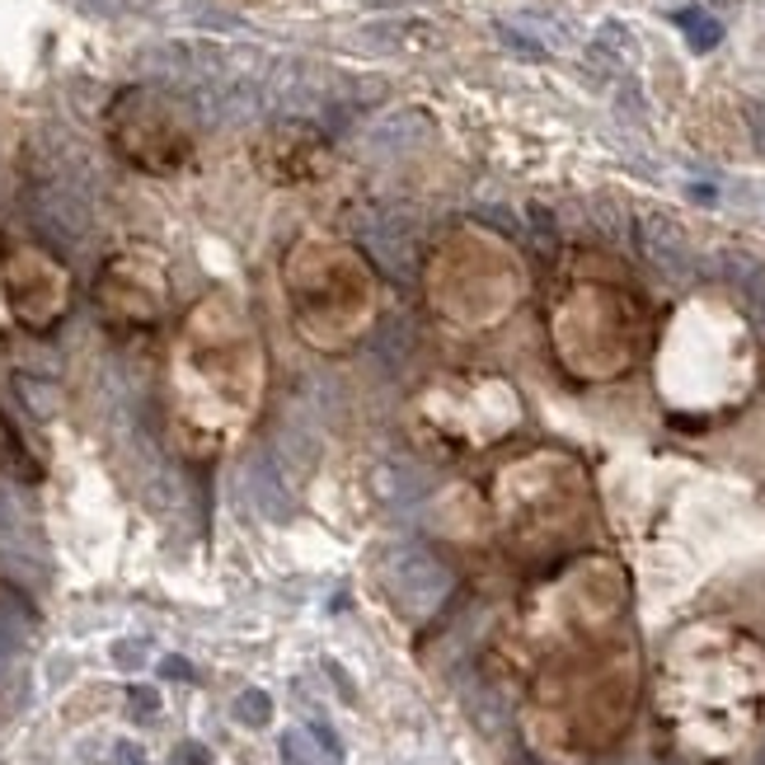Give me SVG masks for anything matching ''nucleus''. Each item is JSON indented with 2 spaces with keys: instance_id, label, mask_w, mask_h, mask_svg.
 <instances>
[{
  "instance_id": "nucleus-1",
  "label": "nucleus",
  "mask_w": 765,
  "mask_h": 765,
  "mask_svg": "<svg viewBox=\"0 0 765 765\" xmlns=\"http://www.w3.org/2000/svg\"><path fill=\"white\" fill-rule=\"evenodd\" d=\"M385 582H390V597H395L404 611H414V616L437 611V606L446 601V592H451L446 564H437V559L427 555V549H418V545H400L395 555H390Z\"/></svg>"
},
{
  "instance_id": "nucleus-2",
  "label": "nucleus",
  "mask_w": 765,
  "mask_h": 765,
  "mask_svg": "<svg viewBox=\"0 0 765 765\" xmlns=\"http://www.w3.org/2000/svg\"><path fill=\"white\" fill-rule=\"evenodd\" d=\"M639 249L658 272H666L672 282L695 278V249L685 245V235L676 221L666 217H639Z\"/></svg>"
},
{
  "instance_id": "nucleus-3",
  "label": "nucleus",
  "mask_w": 765,
  "mask_h": 765,
  "mask_svg": "<svg viewBox=\"0 0 765 765\" xmlns=\"http://www.w3.org/2000/svg\"><path fill=\"white\" fill-rule=\"evenodd\" d=\"M358 235L381 268L409 272V263H414V221H409L404 211H371V217L358 226Z\"/></svg>"
},
{
  "instance_id": "nucleus-4",
  "label": "nucleus",
  "mask_w": 765,
  "mask_h": 765,
  "mask_svg": "<svg viewBox=\"0 0 765 765\" xmlns=\"http://www.w3.org/2000/svg\"><path fill=\"white\" fill-rule=\"evenodd\" d=\"M245 484H249V494L254 503H259V513L272 517V521H282L291 513V498H287V479L278 475V465H272V456H254L245 465Z\"/></svg>"
},
{
  "instance_id": "nucleus-5",
  "label": "nucleus",
  "mask_w": 765,
  "mask_h": 765,
  "mask_svg": "<svg viewBox=\"0 0 765 765\" xmlns=\"http://www.w3.org/2000/svg\"><path fill=\"white\" fill-rule=\"evenodd\" d=\"M366 352H371L376 362H385V366H404L409 352H414V333H409L404 320H385V324L366 339Z\"/></svg>"
},
{
  "instance_id": "nucleus-6",
  "label": "nucleus",
  "mask_w": 765,
  "mask_h": 765,
  "mask_svg": "<svg viewBox=\"0 0 765 765\" xmlns=\"http://www.w3.org/2000/svg\"><path fill=\"white\" fill-rule=\"evenodd\" d=\"M676 24H681V33L691 38V48L695 52H710V48H719V38H723V24L714 14H704L700 6H685V10H676Z\"/></svg>"
},
{
  "instance_id": "nucleus-7",
  "label": "nucleus",
  "mask_w": 765,
  "mask_h": 765,
  "mask_svg": "<svg viewBox=\"0 0 765 765\" xmlns=\"http://www.w3.org/2000/svg\"><path fill=\"white\" fill-rule=\"evenodd\" d=\"M278 752H282V765H320L316 737L301 733V728H287V733L278 737Z\"/></svg>"
},
{
  "instance_id": "nucleus-8",
  "label": "nucleus",
  "mask_w": 765,
  "mask_h": 765,
  "mask_svg": "<svg viewBox=\"0 0 765 765\" xmlns=\"http://www.w3.org/2000/svg\"><path fill=\"white\" fill-rule=\"evenodd\" d=\"M235 719L249 723V728H263V723L272 719V700L263 691H240V700H235Z\"/></svg>"
},
{
  "instance_id": "nucleus-9",
  "label": "nucleus",
  "mask_w": 765,
  "mask_h": 765,
  "mask_svg": "<svg viewBox=\"0 0 765 765\" xmlns=\"http://www.w3.org/2000/svg\"><path fill=\"white\" fill-rule=\"evenodd\" d=\"M127 704H132L136 719H151L155 710H161V695H155L151 685H132V691H127Z\"/></svg>"
},
{
  "instance_id": "nucleus-10",
  "label": "nucleus",
  "mask_w": 765,
  "mask_h": 765,
  "mask_svg": "<svg viewBox=\"0 0 765 765\" xmlns=\"http://www.w3.org/2000/svg\"><path fill=\"white\" fill-rule=\"evenodd\" d=\"M310 737H316V747L329 752V761H339V756H343V747H339V737H333L329 723H310Z\"/></svg>"
},
{
  "instance_id": "nucleus-11",
  "label": "nucleus",
  "mask_w": 765,
  "mask_h": 765,
  "mask_svg": "<svg viewBox=\"0 0 765 765\" xmlns=\"http://www.w3.org/2000/svg\"><path fill=\"white\" fill-rule=\"evenodd\" d=\"M498 33H503V43H507V48H517L521 56H545V48H540V43H531V38H521L517 29H507V24H503Z\"/></svg>"
},
{
  "instance_id": "nucleus-12",
  "label": "nucleus",
  "mask_w": 765,
  "mask_h": 765,
  "mask_svg": "<svg viewBox=\"0 0 765 765\" xmlns=\"http://www.w3.org/2000/svg\"><path fill=\"white\" fill-rule=\"evenodd\" d=\"M113 765H146V752L136 742H117L113 747Z\"/></svg>"
},
{
  "instance_id": "nucleus-13",
  "label": "nucleus",
  "mask_w": 765,
  "mask_h": 765,
  "mask_svg": "<svg viewBox=\"0 0 765 765\" xmlns=\"http://www.w3.org/2000/svg\"><path fill=\"white\" fill-rule=\"evenodd\" d=\"M161 676H169V681H193V666H188V658H165L161 662Z\"/></svg>"
},
{
  "instance_id": "nucleus-14",
  "label": "nucleus",
  "mask_w": 765,
  "mask_h": 765,
  "mask_svg": "<svg viewBox=\"0 0 765 765\" xmlns=\"http://www.w3.org/2000/svg\"><path fill=\"white\" fill-rule=\"evenodd\" d=\"M747 123H752V136H756V146L765 151V104H747Z\"/></svg>"
},
{
  "instance_id": "nucleus-15",
  "label": "nucleus",
  "mask_w": 765,
  "mask_h": 765,
  "mask_svg": "<svg viewBox=\"0 0 765 765\" xmlns=\"http://www.w3.org/2000/svg\"><path fill=\"white\" fill-rule=\"evenodd\" d=\"M179 765H207V752H203V747H193V742H188L184 756H179Z\"/></svg>"
}]
</instances>
